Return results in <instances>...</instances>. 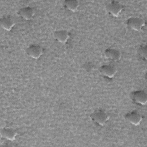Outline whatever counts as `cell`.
Listing matches in <instances>:
<instances>
[{
  "mask_svg": "<svg viewBox=\"0 0 147 147\" xmlns=\"http://www.w3.org/2000/svg\"><path fill=\"white\" fill-rule=\"evenodd\" d=\"M91 120L99 125L103 126L109 119V114L103 110H96L90 115Z\"/></svg>",
  "mask_w": 147,
  "mask_h": 147,
  "instance_id": "1",
  "label": "cell"
},
{
  "mask_svg": "<svg viewBox=\"0 0 147 147\" xmlns=\"http://www.w3.org/2000/svg\"><path fill=\"white\" fill-rule=\"evenodd\" d=\"M123 8V6L119 2L115 1H111L105 6L106 11L114 17H118L122 11Z\"/></svg>",
  "mask_w": 147,
  "mask_h": 147,
  "instance_id": "2",
  "label": "cell"
},
{
  "mask_svg": "<svg viewBox=\"0 0 147 147\" xmlns=\"http://www.w3.org/2000/svg\"><path fill=\"white\" fill-rule=\"evenodd\" d=\"M127 26L136 31H140L145 25V21L139 17H130L126 22Z\"/></svg>",
  "mask_w": 147,
  "mask_h": 147,
  "instance_id": "3",
  "label": "cell"
},
{
  "mask_svg": "<svg viewBox=\"0 0 147 147\" xmlns=\"http://www.w3.org/2000/svg\"><path fill=\"white\" fill-rule=\"evenodd\" d=\"M131 97L133 101L137 104L144 105L146 103L147 94L144 91H135L131 93Z\"/></svg>",
  "mask_w": 147,
  "mask_h": 147,
  "instance_id": "4",
  "label": "cell"
},
{
  "mask_svg": "<svg viewBox=\"0 0 147 147\" xmlns=\"http://www.w3.org/2000/svg\"><path fill=\"white\" fill-rule=\"evenodd\" d=\"M100 74L107 78H113L117 72V68L112 65H103L99 68Z\"/></svg>",
  "mask_w": 147,
  "mask_h": 147,
  "instance_id": "5",
  "label": "cell"
},
{
  "mask_svg": "<svg viewBox=\"0 0 147 147\" xmlns=\"http://www.w3.org/2000/svg\"><path fill=\"white\" fill-rule=\"evenodd\" d=\"M43 53L42 48L37 45H31L26 49V53L34 59H39Z\"/></svg>",
  "mask_w": 147,
  "mask_h": 147,
  "instance_id": "6",
  "label": "cell"
},
{
  "mask_svg": "<svg viewBox=\"0 0 147 147\" xmlns=\"http://www.w3.org/2000/svg\"><path fill=\"white\" fill-rule=\"evenodd\" d=\"M125 119L131 124L137 126L142 121V117L141 114L136 111H131L126 114Z\"/></svg>",
  "mask_w": 147,
  "mask_h": 147,
  "instance_id": "7",
  "label": "cell"
},
{
  "mask_svg": "<svg viewBox=\"0 0 147 147\" xmlns=\"http://www.w3.org/2000/svg\"><path fill=\"white\" fill-rule=\"evenodd\" d=\"M18 14L20 17L26 20H30L33 18L35 14V10L31 7H24L20 9Z\"/></svg>",
  "mask_w": 147,
  "mask_h": 147,
  "instance_id": "8",
  "label": "cell"
},
{
  "mask_svg": "<svg viewBox=\"0 0 147 147\" xmlns=\"http://www.w3.org/2000/svg\"><path fill=\"white\" fill-rule=\"evenodd\" d=\"M105 56L109 60L113 61H118L121 57V52L114 48H108L105 51Z\"/></svg>",
  "mask_w": 147,
  "mask_h": 147,
  "instance_id": "9",
  "label": "cell"
},
{
  "mask_svg": "<svg viewBox=\"0 0 147 147\" xmlns=\"http://www.w3.org/2000/svg\"><path fill=\"white\" fill-rule=\"evenodd\" d=\"M55 39L59 42L65 43L69 37V34L66 30H57L53 33Z\"/></svg>",
  "mask_w": 147,
  "mask_h": 147,
  "instance_id": "10",
  "label": "cell"
},
{
  "mask_svg": "<svg viewBox=\"0 0 147 147\" xmlns=\"http://www.w3.org/2000/svg\"><path fill=\"white\" fill-rule=\"evenodd\" d=\"M1 27L7 31H10L14 26L15 22L11 16H7L3 17L0 20Z\"/></svg>",
  "mask_w": 147,
  "mask_h": 147,
  "instance_id": "11",
  "label": "cell"
},
{
  "mask_svg": "<svg viewBox=\"0 0 147 147\" xmlns=\"http://www.w3.org/2000/svg\"><path fill=\"white\" fill-rule=\"evenodd\" d=\"M17 135V132L11 128L3 127L1 130V137L9 141L14 140Z\"/></svg>",
  "mask_w": 147,
  "mask_h": 147,
  "instance_id": "12",
  "label": "cell"
},
{
  "mask_svg": "<svg viewBox=\"0 0 147 147\" xmlns=\"http://www.w3.org/2000/svg\"><path fill=\"white\" fill-rule=\"evenodd\" d=\"M64 7L68 10L75 11L79 7V2L76 0H66L64 2Z\"/></svg>",
  "mask_w": 147,
  "mask_h": 147,
  "instance_id": "13",
  "label": "cell"
},
{
  "mask_svg": "<svg viewBox=\"0 0 147 147\" xmlns=\"http://www.w3.org/2000/svg\"><path fill=\"white\" fill-rule=\"evenodd\" d=\"M138 51L139 55L142 58H144V59H146V47L141 46L138 48Z\"/></svg>",
  "mask_w": 147,
  "mask_h": 147,
  "instance_id": "14",
  "label": "cell"
}]
</instances>
